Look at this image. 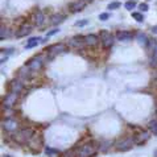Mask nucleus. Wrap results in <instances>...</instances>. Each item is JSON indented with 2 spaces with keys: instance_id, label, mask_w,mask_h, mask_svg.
I'll list each match as a JSON object with an SVG mask.
<instances>
[{
  "instance_id": "32",
  "label": "nucleus",
  "mask_w": 157,
  "mask_h": 157,
  "mask_svg": "<svg viewBox=\"0 0 157 157\" xmlns=\"http://www.w3.org/2000/svg\"><path fill=\"white\" fill-rule=\"evenodd\" d=\"M108 17H110L108 13H101V15H99V20H101V21H106V20H108Z\"/></svg>"
},
{
  "instance_id": "7",
  "label": "nucleus",
  "mask_w": 157,
  "mask_h": 157,
  "mask_svg": "<svg viewBox=\"0 0 157 157\" xmlns=\"http://www.w3.org/2000/svg\"><path fill=\"white\" fill-rule=\"evenodd\" d=\"M17 98H19V94L17 92H8L4 99H3V107H8V108H12V106L17 102Z\"/></svg>"
},
{
  "instance_id": "17",
  "label": "nucleus",
  "mask_w": 157,
  "mask_h": 157,
  "mask_svg": "<svg viewBox=\"0 0 157 157\" xmlns=\"http://www.w3.org/2000/svg\"><path fill=\"white\" fill-rule=\"evenodd\" d=\"M85 42L89 46H95V45H98L99 38L96 35H87V36H85Z\"/></svg>"
},
{
  "instance_id": "9",
  "label": "nucleus",
  "mask_w": 157,
  "mask_h": 157,
  "mask_svg": "<svg viewBox=\"0 0 157 157\" xmlns=\"http://www.w3.org/2000/svg\"><path fill=\"white\" fill-rule=\"evenodd\" d=\"M65 45L63 44H54L52 46H49L48 48V53H49V57H54L57 54H59V53L65 52Z\"/></svg>"
},
{
  "instance_id": "28",
  "label": "nucleus",
  "mask_w": 157,
  "mask_h": 157,
  "mask_svg": "<svg viewBox=\"0 0 157 157\" xmlns=\"http://www.w3.org/2000/svg\"><path fill=\"white\" fill-rule=\"evenodd\" d=\"M132 17L136 20V21H139V23H143L144 21V17H143V15L141 13H139V12H133L132 13Z\"/></svg>"
},
{
  "instance_id": "1",
  "label": "nucleus",
  "mask_w": 157,
  "mask_h": 157,
  "mask_svg": "<svg viewBox=\"0 0 157 157\" xmlns=\"http://www.w3.org/2000/svg\"><path fill=\"white\" fill-rule=\"evenodd\" d=\"M33 129L31 128H23L20 129L19 132L13 133V140H15L16 143H19V144H24V143H28L29 140L33 137Z\"/></svg>"
},
{
  "instance_id": "15",
  "label": "nucleus",
  "mask_w": 157,
  "mask_h": 157,
  "mask_svg": "<svg viewBox=\"0 0 157 157\" xmlns=\"http://www.w3.org/2000/svg\"><path fill=\"white\" fill-rule=\"evenodd\" d=\"M85 8V2H74L69 5V9L71 13H77V12H81L82 9Z\"/></svg>"
},
{
  "instance_id": "23",
  "label": "nucleus",
  "mask_w": 157,
  "mask_h": 157,
  "mask_svg": "<svg viewBox=\"0 0 157 157\" xmlns=\"http://www.w3.org/2000/svg\"><path fill=\"white\" fill-rule=\"evenodd\" d=\"M148 127H149V131L152 133H155V135H157V120H151Z\"/></svg>"
},
{
  "instance_id": "33",
  "label": "nucleus",
  "mask_w": 157,
  "mask_h": 157,
  "mask_svg": "<svg viewBox=\"0 0 157 157\" xmlns=\"http://www.w3.org/2000/svg\"><path fill=\"white\" fill-rule=\"evenodd\" d=\"M58 32H59V29H58V28H57V29H53V31H49L46 36H48V37H50V36H54L56 33H58Z\"/></svg>"
},
{
  "instance_id": "20",
  "label": "nucleus",
  "mask_w": 157,
  "mask_h": 157,
  "mask_svg": "<svg viewBox=\"0 0 157 157\" xmlns=\"http://www.w3.org/2000/svg\"><path fill=\"white\" fill-rule=\"evenodd\" d=\"M11 37V31H9L7 26L3 25L2 28H0V40H7Z\"/></svg>"
},
{
  "instance_id": "34",
  "label": "nucleus",
  "mask_w": 157,
  "mask_h": 157,
  "mask_svg": "<svg viewBox=\"0 0 157 157\" xmlns=\"http://www.w3.org/2000/svg\"><path fill=\"white\" fill-rule=\"evenodd\" d=\"M152 32H153V33H156V35H157V25H156V26H153V28H152Z\"/></svg>"
},
{
  "instance_id": "24",
  "label": "nucleus",
  "mask_w": 157,
  "mask_h": 157,
  "mask_svg": "<svg viewBox=\"0 0 157 157\" xmlns=\"http://www.w3.org/2000/svg\"><path fill=\"white\" fill-rule=\"evenodd\" d=\"M124 7H125L127 11H132V9H135V7H136V2L135 0H129V2H127L124 4Z\"/></svg>"
},
{
  "instance_id": "31",
  "label": "nucleus",
  "mask_w": 157,
  "mask_h": 157,
  "mask_svg": "<svg viewBox=\"0 0 157 157\" xmlns=\"http://www.w3.org/2000/svg\"><path fill=\"white\" fill-rule=\"evenodd\" d=\"M87 24H89L87 20H79V21H77V23H75V25H77V26H86Z\"/></svg>"
},
{
  "instance_id": "10",
  "label": "nucleus",
  "mask_w": 157,
  "mask_h": 157,
  "mask_svg": "<svg viewBox=\"0 0 157 157\" xmlns=\"http://www.w3.org/2000/svg\"><path fill=\"white\" fill-rule=\"evenodd\" d=\"M9 89H11L12 92H17V94H20V91L24 89L23 81L21 79H13V81H11V83H9Z\"/></svg>"
},
{
  "instance_id": "5",
  "label": "nucleus",
  "mask_w": 157,
  "mask_h": 157,
  "mask_svg": "<svg viewBox=\"0 0 157 157\" xmlns=\"http://www.w3.org/2000/svg\"><path fill=\"white\" fill-rule=\"evenodd\" d=\"M42 63H44V57L37 56V57H33L31 61L26 63V66H28L32 71H37V70H40L42 68Z\"/></svg>"
},
{
  "instance_id": "16",
  "label": "nucleus",
  "mask_w": 157,
  "mask_h": 157,
  "mask_svg": "<svg viewBox=\"0 0 157 157\" xmlns=\"http://www.w3.org/2000/svg\"><path fill=\"white\" fill-rule=\"evenodd\" d=\"M69 44L71 46H77V48H82L83 44H86L85 42V37L83 36H74L71 40L69 41Z\"/></svg>"
},
{
  "instance_id": "21",
  "label": "nucleus",
  "mask_w": 157,
  "mask_h": 157,
  "mask_svg": "<svg viewBox=\"0 0 157 157\" xmlns=\"http://www.w3.org/2000/svg\"><path fill=\"white\" fill-rule=\"evenodd\" d=\"M40 44V38L38 37H33V38H29V41H28V44L25 45V48L26 49H32V48H36Z\"/></svg>"
},
{
  "instance_id": "11",
  "label": "nucleus",
  "mask_w": 157,
  "mask_h": 157,
  "mask_svg": "<svg viewBox=\"0 0 157 157\" xmlns=\"http://www.w3.org/2000/svg\"><path fill=\"white\" fill-rule=\"evenodd\" d=\"M149 137H151V133H149V132H140V133H137V135L135 136V137H133V140H135L136 144L143 145Z\"/></svg>"
},
{
  "instance_id": "12",
  "label": "nucleus",
  "mask_w": 157,
  "mask_h": 157,
  "mask_svg": "<svg viewBox=\"0 0 157 157\" xmlns=\"http://www.w3.org/2000/svg\"><path fill=\"white\" fill-rule=\"evenodd\" d=\"M115 38L120 40V41H128V40H132L133 38V33L131 32H127V31H118L115 35Z\"/></svg>"
},
{
  "instance_id": "8",
  "label": "nucleus",
  "mask_w": 157,
  "mask_h": 157,
  "mask_svg": "<svg viewBox=\"0 0 157 157\" xmlns=\"http://www.w3.org/2000/svg\"><path fill=\"white\" fill-rule=\"evenodd\" d=\"M101 37H102V44L104 48H111V46L113 45V36L111 35L110 32H107V31H102L101 32Z\"/></svg>"
},
{
  "instance_id": "22",
  "label": "nucleus",
  "mask_w": 157,
  "mask_h": 157,
  "mask_svg": "<svg viewBox=\"0 0 157 157\" xmlns=\"http://www.w3.org/2000/svg\"><path fill=\"white\" fill-rule=\"evenodd\" d=\"M146 49H148L149 52H155L156 49H157V42H156V40H153V38H149V41H148V45H146Z\"/></svg>"
},
{
  "instance_id": "19",
  "label": "nucleus",
  "mask_w": 157,
  "mask_h": 157,
  "mask_svg": "<svg viewBox=\"0 0 157 157\" xmlns=\"http://www.w3.org/2000/svg\"><path fill=\"white\" fill-rule=\"evenodd\" d=\"M33 21H35V24L37 25V26H40V25H42L44 24V21H45V16H44V13L42 12H40V11H37L33 15Z\"/></svg>"
},
{
  "instance_id": "6",
  "label": "nucleus",
  "mask_w": 157,
  "mask_h": 157,
  "mask_svg": "<svg viewBox=\"0 0 157 157\" xmlns=\"http://www.w3.org/2000/svg\"><path fill=\"white\" fill-rule=\"evenodd\" d=\"M28 144H29V148L33 152L37 153V152H40V149L42 146V137L40 135H33V137L28 141Z\"/></svg>"
},
{
  "instance_id": "25",
  "label": "nucleus",
  "mask_w": 157,
  "mask_h": 157,
  "mask_svg": "<svg viewBox=\"0 0 157 157\" xmlns=\"http://www.w3.org/2000/svg\"><path fill=\"white\" fill-rule=\"evenodd\" d=\"M31 71H32V70L29 69L28 66H23V68L20 69V77H28Z\"/></svg>"
},
{
  "instance_id": "18",
  "label": "nucleus",
  "mask_w": 157,
  "mask_h": 157,
  "mask_svg": "<svg viewBox=\"0 0 157 157\" xmlns=\"http://www.w3.org/2000/svg\"><path fill=\"white\" fill-rule=\"evenodd\" d=\"M65 19H66V16L61 15V13H54L53 16H50V24L58 25V24H61L62 21H65Z\"/></svg>"
},
{
  "instance_id": "13",
  "label": "nucleus",
  "mask_w": 157,
  "mask_h": 157,
  "mask_svg": "<svg viewBox=\"0 0 157 157\" xmlns=\"http://www.w3.org/2000/svg\"><path fill=\"white\" fill-rule=\"evenodd\" d=\"M31 32H32V26L28 25V24H25V25H23V26H20V28H19V31L16 32V37H17V38L25 37V36H28Z\"/></svg>"
},
{
  "instance_id": "36",
  "label": "nucleus",
  "mask_w": 157,
  "mask_h": 157,
  "mask_svg": "<svg viewBox=\"0 0 157 157\" xmlns=\"http://www.w3.org/2000/svg\"><path fill=\"white\" fill-rule=\"evenodd\" d=\"M156 156H157V152H156Z\"/></svg>"
},
{
  "instance_id": "30",
  "label": "nucleus",
  "mask_w": 157,
  "mask_h": 157,
  "mask_svg": "<svg viewBox=\"0 0 157 157\" xmlns=\"http://www.w3.org/2000/svg\"><path fill=\"white\" fill-rule=\"evenodd\" d=\"M148 8H149V7H148V4H146V3H141V4L139 5V9H140L141 12H146V11H148Z\"/></svg>"
},
{
  "instance_id": "3",
  "label": "nucleus",
  "mask_w": 157,
  "mask_h": 157,
  "mask_svg": "<svg viewBox=\"0 0 157 157\" xmlns=\"http://www.w3.org/2000/svg\"><path fill=\"white\" fill-rule=\"evenodd\" d=\"M98 148H99V145L92 144V143H90V144H85V145H83L82 148L78 151V156H81V157L95 156L96 149H98Z\"/></svg>"
},
{
  "instance_id": "2",
  "label": "nucleus",
  "mask_w": 157,
  "mask_h": 157,
  "mask_svg": "<svg viewBox=\"0 0 157 157\" xmlns=\"http://www.w3.org/2000/svg\"><path fill=\"white\" fill-rule=\"evenodd\" d=\"M133 144H135V140L132 137H125L115 143V149L119 152H127L132 148Z\"/></svg>"
},
{
  "instance_id": "27",
  "label": "nucleus",
  "mask_w": 157,
  "mask_h": 157,
  "mask_svg": "<svg viewBox=\"0 0 157 157\" xmlns=\"http://www.w3.org/2000/svg\"><path fill=\"white\" fill-rule=\"evenodd\" d=\"M45 153L48 156H58L59 155V151H57V149H53V148H46L45 149Z\"/></svg>"
},
{
  "instance_id": "4",
  "label": "nucleus",
  "mask_w": 157,
  "mask_h": 157,
  "mask_svg": "<svg viewBox=\"0 0 157 157\" xmlns=\"http://www.w3.org/2000/svg\"><path fill=\"white\" fill-rule=\"evenodd\" d=\"M2 127L5 132H15L17 129L19 124L13 118H4V120L2 123Z\"/></svg>"
},
{
  "instance_id": "35",
  "label": "nucleus",
  "mask_w": 157,
  "mask_h": 157,
  "mask_svg": "<svg viewBox=\"0 0 157 157\" xmlns=\"http://www.w3.org/2000/svg\"><path fill=\"white\" fill-rule=\"evenodd\" d=\"M85 2H90V0H85Z\"/></svg>"
},
{
  "instance_id": "14",
  "label": "nucleus",
  "mask_w": 157,
  "mask_h": 157,
  "mask_svg": "<svg viewBox=\"0 0 157 157\" xmlns=\"http://www.w3.org/2000/svg\"><path fill=\"white\" fill-rule=\"evenodd\" d=\"M135 38H136V41L139 42V45H140V46H144V48H146V45H148V41H149V38L145 36V33H143V32H139V33H136Z\"/></svg>"
},
{
  "instance_id": "29",
  "label": "nucleus",
  "mask_w": 157,
  "mask_h": 157,
  "mask_svg": "<svg viewBox=\"0 0 157 157\" xmlns=\"http://www.w3.org/2000/svg\"><path fill=\"white\" fill-rule=\"evenodd\" d=\"M119 7H120V3L119 2H113V3H110L107 8H108L110 11H112V9H118Z\"/></svg>"
},
{
  "instance_id": "26",
  "label": "nucleus",
  "mask_w": 157,
  "mask_h": 157,
  "mask_svg": "<svg viewBox=\"0 0 157 157\" xmlns=\"http://www.w3.org/2000/svg\"><path fill=\"white\" fill-rule=\"evenodd\" d=\"M111 145H112L111 141H103L102 144L99 145V149H101V151H103V152H107V151H108V148H110Z\"/></svg>"
}]
</instances>
